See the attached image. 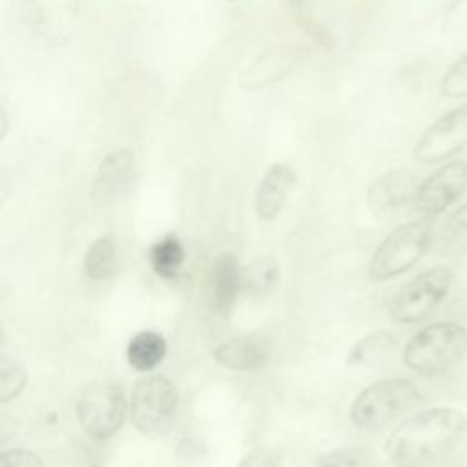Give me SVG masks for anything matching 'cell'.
<instances>
[{
	"mask_svg": "<svg viewBox=\"0 0 467 467\" xmlns=\"http://www.w3.org/2000/svg\"><path fill=\"white\" fill-rule=\"evenodd\" d=\"M420 387L409 378H383L365 387L352 401L350 420L367 432L389 427L421 401Z\"/></svg>",
	"mask_w": 467,
	"mask_h": 467,
	"instance_id": "5b68a950",
	"label": "cell"
},
{
	"mask_svg": "<svg viewBox=\"0 0 467 467\" xmlns=\"http://www.w3.org/2000/svg\"><path fill=\"white\" fill-rule=\"evenodd\" d=\"M467 356V325L434 321L418 328L403 347V365L418 374L432 376L458 365Z\"/></svg>",
	"mask_w": 467,
	"mask_h": 467,
	"instance_id": "277c9868",
	"label": "cell"
},
{
	"mask_svg": "<svg viewBox=\"0 0 467 467\" xmlns=\"http://www.w3.org/2000/svg\"><path fill=\"white\" fill-rule=\"evenodd\" d=\"M7 119H9V115H7V109H5V106H2L0 108V139H4L5 137V133H7Z\"/></svg>",
	"mask_w": 467,
	"mask_h": 467,
	"instance_id": "83f0119b",
	"label": "cell"
},
{
	"mask_svg": "<svg viewBox=\"0 0 467 467\" xmlns=\"http://www.w3.org/2000/svg\"><path fill=\"white\" fill-rule=\"evenodd\" d=\"M456 275L451 266L438 265L427 268L401 285L387 305L390 321L414 325L432 316L451 296Z\"/></svg>",
	"mask_w": 467,
	"mask_h": 467,
	"instance_id": "8992f818",
	"label": "cell"
},
{
	"mask_svg": "<svg viewBox=\"0 0 467 467\" xmlns=\"http://www.w3.org/2000/svg\"><path fill=\"white\" fill-rule=\"evenodd\" d=\"M440 91L447 99L467 97V53H463L447 67L440 80Z\"/></svg>",
	"mask_w": 467,
	"mask_h": 467,
	"instance_id": "cb8c5ba5",
	"label": "cell"
},
{
	"mask_svg": "<svg viewBox=\"0 0 467 467\" xmlns=\"http://www.w3.org/2000/svg\"><path fill=\"white\" fill-rule=\"evenodd\" d=\"M467 146V104L454 106L440 115L414 144V159L421 164H438Z\"/></svg>",
	"mask_w": 467,
	"mask_h": 467,
	"instance_id": "30bf717a",
	"label": "cell"
},
{
	"mask_svg": "<svg viewBox=\"0 0 467 467\" xmlns=\"http://www.w3.org/2000/svg\"><path fill=\"white\" fill-rule=\"evenodd\" d=\"M321 467H341L339 463H325V465H321Z\"/></svg>",
	"mask_w": 467,
	"mask_h": 467,
	"instance_id": "4dcf8cb0",
	"label": "cell"
},
{
	"mask_svg": "<svg viewBox=\"0 0 467 467\" xmlns=\"http://www.w3.org/2000/svg\"><path fill=\"white\" fill-rule=\"evenodd\" d=\"M283 2L290 7H303V5H306L308 0H283Z\"/></svg>",
	"mask_w": 467,
	"mask_h": 467,
	"instance_id": "f1b7e54d",
	"label": "cell"
},
{
	"mask_svg": "<svg viewBox=\"0 0 467 467\" xmlns=\"http://www.w3.org/2000/svg\"><path fill=\"white\" fill-rule=\"evenodd\" d=\"M166 352V339L155 330H142L135 334L126 347V358L130 367L140 372L153 370L159 363H162Z\"/></svg>",
	"mask_w": 467,
	"mask_h": 467,
	"instance_id": "d6986e66",
	"label": "cell"
},
{
	"mask_svg": "<svg viewBox=\"0 0 467 467\" xmlns=\"http://www.w3.org/2000/svg\"><path fill=\"white\" fill-rule=\"evenodd\" d=\"M237 467H281V456L270 447H257L244 454Z\"/></svg>",
	"mask_w": 467,
	"mask_h": 467,
	"instance_id": "484cf974",
	"label": "cell"
},
{
	"mask_svg": "<svg viewBox=\"0 0 467 467\" xmlns=\"http://www.w3.org/2000/svg\"><path fill=\"white\" fill-rule=\"evenodd\" d=\"M82 268L91 281L109 279L117 270V248L113 239L108 235L95 239L84 254Z\"/></svg>",
	"mask_w": 467,
	"mask_h": 467,
	"instance_id": "44dd1931",
	"label": "cell"
},
{
	"mask_svg": "<svg viewBox=\"0 0 467 467\" xmlns=\"http://www.w3.org/2000/svg\"><path fill=\"white\" fill-rule=\"evenodd\" d=\"M432 252L443 259L467 255V202L454 208L436 228Z\"/></svg>",
	"mask_w": 467,
	"mask_h": 467,
	"instance_id": "e0dca14e",
	"label": "cell"
},
{
	"mask_svg": "<svg viewBox=\"0 0 467 467\" xmlns=\"http://www.w3.org/2000/svg\"><path fill=\"white\" fill-rule=\"evenodd\" d=\"M80 0H11L7 20L26 42L57 47L66 44L78 24Z\"/></svg>",
	"mask_w": 467,
	"mask_h": 467,
	"instance_id": "7a4b0ae2",
	"label": "cell"
},
{
	"mask_svg": "<svg viewBox=\"0 0 467 467\" xmlns=\"http://www.w3.org/2000/svg\"><path fill=\"white\" fill-rule=\"evenodd\" d=\"M0 467H44L38 454L27 449H9L0 454Z\"/></svg>",
	"mask_w": 467,
	"mask_h": 467,
	"instance_id": "4316f807",
	"label": "cell"
},
{
	"mask_svg": "<svg viewBox=\"0 0 467 467\" xmlns=\"http://www.w3.org/2000/svg\"><path fill=\"white\" fill-rule=\"evenodd\" d=\"M467 192V161L443 162L420 181L412 210L418 217H438L456 204Z\"/></svg>",
	"mask_w": 467,
	"mask_h": 467,
	"instance_id": "9c48e42d",
	"label": "cell"
},
{
	"mask_svg": "<svg viewBox=\"0 0 467 467\" xmlns=\"http://www.w3.org/2000/svg\"><path fill=\"white\" fill-rule=\"evenodd\" d=\"M184 246L179 241L177 235L168 234L161 239H157L148 252V261L151 270L161 277V279H175L181 274V268L184 265Z\"/></svg>",
	"mask_w": 467,
	"mask_h": 467,
	"instance_id": "ffe728a7",
	"label": "cell"
},
{
	"mask_svg": "<svg viewBox=\"0 0 467 467\" xmlns=\"http://www.w3.org/2000/svg\"><path fill=\"white\" fill-rule=\"evenodd\" d=\"M279 281V265L272 257H259L244 270V286L254 294H268Z\"/></svg>",
	"mask_w": 467,
	"mask_h": 467,
	"instance_id": "7402d4cb",
	"label": "cell"
},
{
	"mask_svg": "<svg viewBox=\"0 0 467 467\" xmlns=\"http://www.w3.org/2000/svg\"><path fill=\"white\" fill-rule=\"evenodd\" d=\"M179 394L175 385L161 374L139 379L131 390L130 418L140 432L164 431L175 418Z\"/></svg>",
	"mask_w": 467,
	"mask_h": 467,
	"instance_id": "ba28073f",
	"label": "cell"
},
{
	"mask_svg": "<svg viewBox=\"0 0 467 467\" xmlns=\"http://www.w3.org/2000/svg\"><path fill=\"white\" fill-rule=\"evenodd\" d=\"M434 235L436 226L431 217H416L396 226L374 248L367 266L368 279L383 283L405 274L432 250Z\"/></svg>",
	"mask_w": 467,
	"mask_h": 467,
	"instance_id": "3957f363",
	"label": "cell"
},
{
	"mask_svg": "<svg viewBox=\"0 0 467 467\" xmlns=\"http://www.w3.org/2000/svg\"><path fill=\"white\" fill-rule=\"evenodd\" d=\"M27 381V374L24 365L7 354L0 358V401L7 403L9 400L16 398Z\"/></svg>",
	"mask_w": 467,
	"mask_h": 467,
	"instance_id": "603a6c76",
	"label": "cell"
},
{
	"mask_svg": "<svg viewBox=\"0 0 467 467\" xmlns=\"http://www.w3.org/2000/svg\"><path fill=\"white\" fill-rule=\"evenodd\" d=\"M297 26L303 29V33L317 46L323 47H332L334 44V36L330 33V29H327L325 26H321L316 18L308 16V15H299L297 16Z\"/></svg>",
	"mask_w": 467,
	"mask_h": 467,
	"instance_id": "d4e9b609",
	"label": "cell"
},
{
	"mask_svg": "<svg viewBox=\"0 0 467 467\" xmlns=\"http://www.w3.org/2000/svg\"><path fill=\"white\" fill-rule=\"evenodd\" d=\"M244 286V270L234 254H221L215 257L208 274V301L213 310L226 314L237 301Z\"/></svg>",
	"mask_w": 467,
	"mask_h": 467,
	"instance_id": "2e32d148",
	"label": "cell"
},
{
	"mask_svg": "<svg viewBox=\"0 0 467 467\" xmlns=\"http://www.w3.org/2000/svg\"><path fill=\"white\" fill-rule=\"evenodd\" d=\"M75 410L84 434L95 441H104L122 427L130 412V401L120 385L97 379L82 389Z\"/></svg>",
	"mask_w": 467,
	"mask_h": 467,
	"instance_id": "52a82bcc",
	"label": "cell"
},
{
	"mask_svg": "<svg viewBox=\"0 0 467 467\" xmlns=\"http://www.w3.org/2000/svg\"><path fill=\"white\" fill-rule=\"evenodd\" d=\"M137 173V161L131 150L119 148L109 151L99 164L93 184L91 197L97 202H111L120 197Z\"/></svg>",
	"mask_w": 467,
	"mask_h": 467,
	"instance_id": "4fadbf2b",
	"label": "cell"
},
{
	"mask_svg": "<svg viewBox=\"0 0 467 467\" xmlns=\"http://www.w3.org/2000/svg\"><path fill=\"white\" fill-rule=\"evenodd\" d=\"M465 460H467V458H465Z\"/></svg>",
	"mask_w": 467,
	"mask_h": 467,
	"instance_id": "1f68e13d",
	"label": "cell"
},
{
	"mask_svg": "<svg viewBox=\"0 0 467 467\" xmlns=\"http://www.w3.org/2000/svg\"><path fill=\"white\" fill-rule=\"evenodd\" d=\"M396 347H398V339L392 332L374 330L350 347L347 354V365L352 368L378 367L379 363L389 359V356Z\"/></svg>",
	"mask_w": 467,
	"mask_h": 467,
	"instance_id": "ac0fdd59",
	"label": "cell"
},
{
	"mask_svg": "<svg viewBox=\"0 0 467 467\" xmlns=\"http://www.w3.org/2000/svg\"><path fill=\"white\" fill-rule=\"evenodd\" d=\"M297 182L296 170L286 162L272 164L259 181L255 192V212L263 221L275 219L288 202Z\"/></svg>",
	"mask_w": 467,
	"mask_h": 467,
	"instance_id": "9a60e30c",
	"label": "cell"
},
{
	"mask_svg": "<svg viewBox=\"0 0 467 467\" xmlns=\"http://www.w3.org/2000/svg\"><path fill=\"white\" fill-rule=\"evenodd\" d=\"M467 438V414L456 407H431L403 421L385 440V452L396 463H416L456 449Z\"/></svg>",
	"mask_w": 467,
	"mask_h": 467,
	"instance_id": "6da1fadb",
	"label": "cell"
},
{
	"mask_svg": "<svg viewBox=\"0 0 467 467\" xmlns=\"http://www.w3.org/2000/svg\"><path fill=\"white\" fill-rule=\"evenodd\" d=\"M308 55V47L303 44H272L255 55L239 73V86L248 91L265 89L288 77L299 62Z\"/></svg>",
	"mask_w": 467,
	"mask_h": 467,
	"instance_id": "8fae6325",
	"label": "cell"
},
{
	"mask_svg": "<svg viewBox=\"0 0 467 467\" xmlns=\"http://www.w3.org/2000/svg\"><path fill=\"white\" fill-rule=\"evenodd\" d=\"M396 467H418L416 463H398Z\"/></svg>",
	"mask_w": 467,
	"mask_h": 467,
	"instance_id": "f546056e",
	"label": "cell"
},
{
	"mask_svg": "<svg viewBox=\"0 0 467 467\" xmlns=\"http://www.w3.org/2000/svg\"><path fill=\"white\" fill-rule=\"evenodd\" d=\"M270 356L272 341L259 332L230 337L213 350L215 361L234 372L257 370L270 361Z\"/></svg>",
	"mask_w": 467,
	"mask_h": 467,
	"instance_id": "5bb4252c",
	"label": "cell"
},
{
	"mask_svg": "<svg viewBox=\"0 0 467 467\" xmlns=\"http://www.w3.org/2000/svg\"><path fill=\"white\" fill-rule=\"evenodd\" d=\"M418 184L420 181L409 170L396 168L385 171L367 190L370 212L378 217H390L405 206H412Z\"/></svg>",
	"mask_w": 467,
	"mask_h": 467,
	"instance_id": "7c38bea8",
	"label": "cell"
}]
</instances>
